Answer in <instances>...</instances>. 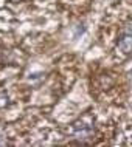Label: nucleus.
Masks as SVG:
<instances>
[{"mask_svg": "<svg viewBox=\"0 0 132 147\" xmlns=\"http://www.w3.org/2000/svg\"><path fill=\"white\" fill-rule=\"evenodd\" d=\"M117 47H118V50L121 51V53H125V54L132 53V23H129L126 31L120 36Z\"/></svg>", "mask_w": 132, "mask_h": 147, "instance_id": "1", "label": "nucleus"}, {"mask_svg": "<svg viewBox=\"0 0 132 147\" xmlns=\"http://www.w3.org/2000/svg\"><path fill=\"white\" fill-rule=\"evenodd\" d=\"M8 104H10V99H8V96H6L5 93H0V109L6 107Z\"/></svg>", "mask_w": 132, "mask_h": 147, "instance_id": "2", "label": "nucleus"}]
</instances>
